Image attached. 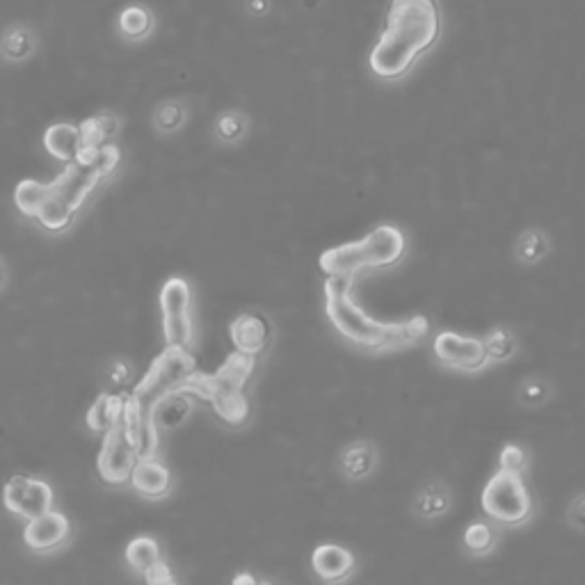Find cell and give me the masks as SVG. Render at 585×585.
<instances>
[{
    "mask_svg": "<svg viewBox=\"0 0 585 585\" xmlns=\"http://www.w3.org/2000/svg\"><path fill=\"white\" fill-rule=\"evenodd\" d=\"M439 28L435 0H391L380 42L371 53L373 74L387 80L407 74L416 58L437 42Z\"/></svg>",
    "mask_w": 585,
    "mask_h": 585,
    "instance_id": "obj_1",
    "label": "cell"
},
{
    "mask_svg": "<svg viewBox=\"0 0 585 585\" xmlns=\"http://www.w3.org/2000/svg\"><path fill=\"white\" fill-rule=\"evenodd\" d=\"M352 282L355 277H330L325 282L327 318L348 341L371 350H396L412 346L428 334L430 325L423 316L400 323H382L364 314L352 300Z\"/></svg>",
    "mask_w": 585,
    "mask_h": 585,
    "instance_id": "obj_2",
    "label": "cell"
},
{
    "mask_svg": "<svg viewBox=\"0 0 585 585\" xmlns=\"http://www.w3.org/2000/svg\"><path fill=\"white\" fill-rule=\"evenodd\" d=\"M254 357L245 352H234L224 359V364L215 373H199L195 371L183 382L181 391L190 396L204 398L213 405L222 421L229 426H240L250 416V403L245 396V384L254 373Z\"/></svg>",
    "mask_w": 585,
    "mask_h": 585,
    "instance_id": "obj_3",
    "label": "cell"
},
{
    "mask_svg": "<svg viewBox=\"0 0 585 585\" xmlns=\"http://www.w3.org/2000/svg\"><path fill=\"white\" fill-rule=\"evenodd\" d=\"M405 236L391 224L373 229L362 240L332 247L320 254V270L327 277H357L366 268H389L403 259Z\"/></svg>",
    "mask_w": 585,
    "mask_h": 585,
    "instance_id": "obj_4",
    "label": "cell"
},
{
    "mask_svg": "<svg viewBox=\"0 0 585 585\" xmlns=\"http://www.w3.org/2000/svg\"><path fill=\"white\" fill-rule=\"evenodd\" d=\"M195 371L197 359L190 355V350L167 346L165 352H160L147 375L140 380V384H135V389L128 396H131L135 405H138L142 419L151 423V412H154V407L165 396L174 394V391H181L183 382H186ZM151 426H154V423H151Z\"/></svg>",
    "mask_w": 585,
    "mask_h": 585,
    "instance_id": "obj_5",
    "label": "cell"
},
{
    "mask_svg": "<svg viewBox=\"0 0 585 585\" xmlns=\"http://www.w3.org/2000/svg\"><path fill=\"white\" fill-rule=\"evenodd\" d=\"M101 179L103 174L96 172L94 167L80 163V160H71L67 170L51 183V195H48L46 204L37 215L39 224H44L51 231L69 227L78 208L85 204V199L92 195V190Z\"/></svg>",
    "mask_w": 585,
    "mask_h": 585,
    "instance_id": "obj_6",
    "label": "cell"
},
{
    "mask_svg": "<svg viewBox=\"0 0 585 585\" xmlns=\"http://www.w3.org/2000/svg\"><path fill=\"white\" fill-rule=\"evenodd\" d=\"M483 510L501 524H522L531 515V496H528L522 474L501 469L490 478L480 496Z\"/></svg>",
    "mask_w": 585,
    "mask_h": 585,
    "instance_id": "obj_7",
    "label": "cell"
},
{
    "mask_svg": "<svg viewBox=\"0 0 585 585\" xmlns=\"http://www.w3.org/2000/svg\"><path fill=\"white\" fill-rule=\"evenodd\" d=\"M190 302V286L186 279H167L163 291H160V311H163V334L167 346L190 350L192 339H195Z\"/></svg>",
    "mask_w": 585,
    "mask_h": 585,
    "instance_id": "obj_8",
    "label": "cell"
},
{
    "mask_svg": "<svg viewBox=\"0 0 585 585\" xmlns=\"http://www.w3.org/2000/svg\"><path fill=\"white\" fill-rule=\"evenodd\" d=\"M140 455L126 437L122 419L115 423L103 439V448L99 453V474L110 485H122L133 474V467L138 464Z\"/></svg>",
    "mask_w": 585,
    "mask_h": 585,
    "instance_id": "obj_9",
    "label": "cell"
},
{
    "mask_svg": "<svg viewBox=\"0 0 585 585\" xmlns=\"http://www.w3.org/2000/svg\"><path fill=\"white\" fill-rule=\"evenodd\" d=\"M5 508L14 515L35 519L53 510V490L44 480L30 476H12L3 490Z\"/></svg>",
    "mask_w": 585,
    "mask_h": 585,
    "instance_id": "obj_10",
    "label": "cell"
},
{
    "mask_svg": "<svg viewBox=\"0 0 585 585\" xmlns=\"http://www.w3.org/2000/svg\"><path fill=\"white\" fill-rule=\"evenodd\" d=\"M435 355L442 364L460 368V371H480V368L490 362L483 341L455 332L437 334Z\"/></svg>",
    "mask_w": 585,
    "mask_h": 585,
    "instance_id": "obj_11",
    "label": "cell"
},
{
    "mask_svg": "<svg viewBox=\"0 0 585 585\" xmlns=\"http://www.w3.org/2000/svg\"><path fill=\"white\" fill-rule=\"evenodd\" d=\"M69 538V519L62 512L48 510L44 515L35 519H28L26 531H23V540L30 549L35 551H51Z\"/></svg>",
    "mask_w": 585,
    "mask_h": 585,
    "instance_id": "obj_12",
    "label": "cell"
},
{
    "mask_svg": "<svg viewBox=\"0 0 585 585\" xmlns=\"http://www.w3.org/2000/svg\"><path fill=\"white\" fill-rule=\"evenodd\" d=\"M229 336L238 352L256 357L268 346L270 325L268 320L259 314H240L234 323L229 325Z\"/></svg>",
    "mask_w": 585,
    "mask_h": 585,
    "instance_id": "obj_13",
    "label": "cell"
},
{
    "mask_svg": "<svg viewBox=\"0 0 585 585\" xmlns=\"http://www.w3.org/2000/svg\"><path fill=\"white\" fill-rule=\"evenodd\" d=\"M314 572L325 581H343L355 567V556L339 544H320L311 556Z\"/></svg>",
    "mask_w": 585,
    "mask_h": 585,
    "instance_id": "obj_14",
    "label": "cell"
},
{
    "mask_svg": "<svg viewBox=\"0 0 585 585\" xmlns=\"http://www.w3.org/2000/svg\"><path fill=\"white\" fill-rule=\"evenodd\" d=\"M44 147L53 158L62 160V163H71L80 154V149H83L80 128L64 122L48 126L44 133Z\"/></svg>",
    "mask_w": 585,
    "mask_h": 585,
    "instance_id": "obj_15",
    "label": "cell"
},
{
    "mask_svg": "<svg viewBox=\"0 0 585 585\" xmlns=\"http://www.w3.org/2000/svg\"><path fill=\"white\" fill-rule=\"evenodd\" d=\"M131 483L144 496H163L170 490V471L154 458H140L133 467Z\"/></svg>",
    "mask_w": 585,
    "mask_h": 585,
    "instance_id": "obj_16",
    "label": "cell"
},
{
    "mask_svg": "<svg viewBox=\"0 0 585 585\" xmlns=\"http://www.w3.org/2000/svg\"><path fill=\"white\" fill-rule=\"evenodd\" d=\"M192 412V398L186 391H174V394L165 396L151 412V423L156 430H174L188 421Z\"/></svg>",
    "mask_w": 585,
    "mask_h": 585,
    "instance_id": "obj_17",
    "label": "cell"
},
{
    "mask_svg": "<svg viewBox=\"0 0 585 585\" xmlns=\"http://www.w3.org/2000/svg\"><path fill=\"white\" fill-rule=\"evenodd\" d=\"M122 410H124L122 394H101L90 407V412H87V428L106 435V432L122 419Z\"/></svg>",
    "mask_w": 585,
    "mask_h": 585,
    "instance_id": "obj_18",
    "label": "cell"
},
{
    "mask_svg": "<svg viewBox=\"0 0 585 585\" xmlns=\"http://www.w3.org/2000/svg\"><path fill=\"white\" fill-rule=\"evenodd\" d=\"M78 128H80V140H83V147L99 149V147H106V144H112V138H115L119 131V122L115 115L103 112V115L87 117L83 124H78Z\"/></svg>",
    "mask_w": 585,
    "mask_h": 585,
    "instance_id": "obj_19",
    "label": "cell"
},
{
    "mask_svg": "<svg viewBox=\"0 0 585 585\" xmlns=\"http://www.w3.org/2000/svg\"><path fill=\"white\" fill-rule=\"evenodd\" d=\"M48 195H51V183L26 179L19 183V188H16L14 202L16 206H19L21 213L30 215V218H37L39 211H42V206L46 204Z\"/></svg>",
    "mask_w": 585,
    "mask_h": 585,
    "instance_id": "obj_20",
    "label": "cell"
},
{
    "mask_svg": "<svg viewBox=\"0 0 585 585\" xmlns=\"http://www.w3.org/2000/svg\"><path fill=\"white\" fill-rule=\"evenodd\" d=\"M343 471L350 478H364L375 467V451L368 444H352L341 460Z\"/></svg>",
    "mask_w": 585,
    "mask_h": 585,
    "instance_id": "obj_21",
    "label": "cell"
},
{
    "mask_svg": "<svg viewBox=\"0 0 585 585\" xmlns=\"http://www.w3.org/2000/svg\"><path fill=\"white\" fill-rule=\"evenodd\" d=\"M126 560L131 563L133 570H138L140 574H144L147 570H151V567H154L160 560L158 544L151 538H135L133 542H128Z\"/></svg>",
    "mask_w": 585,
    "mask_h": 585,
    "instance_id": "obj_22",
    "label": "cell"
},
{
    "mask_svg": "<svg viewBox=\"0 0 585 585\" xmlns=\"http://www.w3.org/2000/svg\"><path fill=\"white\" fill-rule=\"evenodd\" d=\"M80 163L94 167L96 172H101L103 176H108L115 172V167L119 165V149L115 144H106V147L92 149V147H83L80 154L76 156Z\"/></svg>",
    "mask_w": 585,
    "mask_h": 585,
    "instance_id": "obj_23",
    "label": "cell"
},
{
    "mask_svg": "<svg viewBox=\"0 0 585 585\" xmlns=\"http://www.w3.org/2000/svg\"><path fill=\"white\" fill-rule=\"evenodd\" d=\"M483 346L487 352V359L492 362H506L517 350V341L515 334L510 330H503V327H494V330L485 336Z\"/></svg>",
    "mask_w": 585,
    "mask_h": 585,
    "instance_id": "obj_24",
    "label": "cell"
},
{
    "mask_svg": "<svg viewBox=\"0 0 585 585\" xmlns=\"http://www.w3.org/2000/svg\"><path fill=\"white\" fill-rule=\"evenodd\" d=\"M549 252V240L542 231H526V234L519 238L517 243V256L519 261L524 263H538Z\"/></svg>",
    "mask_w": 585,
    "mask_h": 585,
    "instance_id": "obj_25",
    "label": "cell"
},
{
    "mask_svg": "<svg viewBox=\"0 0 585 585\" xmlns=\"http://www.w3.org/2000/svg\"><path fill=\"white\" fill-rule=\"evenodd\" d=\"M464 542H467V547H469L471 554L485 556V554H490V551L494 549L496 533H494V528L490 524L474 522L467 528V533H464Z\"/></svg>",
    "mask_w": 585,
    "mask_h": 585,
    "instance_id": "obj_26",
    "label": "cell"
},
{
    "mask_svg": "<svg viewBox=\"0 0 585 585\" xmlns=\"http://www.w3.org/2000/svg\"><path fill=\"white\" fill-rule=\"evenodd\" d=\"M119 26H122L124 35H128V37H142V35H147L149 28H151V16L147 10L131 7V10H126L122 14Z\"/></svg>",
    "mask_w": 585,
    "mask_h": 585,
    "instance_id": "obj_27",
    "label": "cell"
},
{
    "mask_svg": "<svg viewBox=\"0 0 585 585\" xmlns=\"http://www.w3.org/2000/svg\"><path fill=\"white\" fill-rule=\"evenodd\" d=\"M183 122V110L176 106V103H167V106H160L156 112V126L160 131H176Z\"/></svg>",
    "mask_w": 585,
    "mask_h": 585,
    "instance_id": "obj_28",
    "label": "cell"
},
{
    "mask_svg": "<svg viewBox=\"0 0 585 585\" xmlns=\"http://www.w3.org/2000/svg\"><path fill=\"white\" fill-rule=\"evenodd\" d=\"M243 133H245V122H243V117H240V115H234V112H229V115L220 117V122H218V135H220L222 140L234 142V140H238Z\"/></svg>",
    "mask_w": 585,
    "mask_h": 585,
    "instance_id": "obj_29",
    "label": "cell"
},
{
    "mask_svg": "<svg viewBox=\"0 0 585 585\" xmlns=\"http://www.w3.org/2000/svg\"><path fill=\"white\" fill-rule=\"evenodd\" d=\"M526 467V453L515 444H508L501 451V469L515 471V474H522Z\"/></svg>",
    "mask_w": 585,
    "mask_h": 585,
    "instance_id": "obj_30",
    "label": "cell"
},
{
    "mask_svg": "<svg viewBox=\"0 0 585 585\" xmlns=\"http://www.w3.org/2000/svg\"><path fill=\"white\" fill-rule=\"evenodd\" d=\"M446 506H448V501L444 494H421V499H419V510L428 517L444 515Z\"/></svg>",
    "mask_w": 585,
    "mask_h": 585,
    "instance_id": "obj_31",
    "label": "cell"
},
{
    "mask_svg": "<svg viewBox=\"0 0 585 585\" xmlns=\"http://www.w3.org/2000/svg\"><path fill=\"white\" fill-rule=\"evenodd\" d=\"M547 384L535 380V382H526L522 387V400L526 405H542L547 400Z\"/></svg>",
    "mask_w": 585,
    "mask_h": 585,
    "instance_id": "obj_32",
    "label": "cell"
},
{
    "mask_svg": "<svg viewBox=\"0 0 585 585\" xmlns=\"http://www.w3.org/2000/svg\"><path fill=\"white\" fill-rule=\"evenodd\" d=\"M144 581L147 583H154V585H165V583H174L172 574H170V567H167L163 560H158V563L142 574Z\"/></svg>",
    "mask_w": 585,
    "mask_h": 585,
    "instance_id": "obj_33",
    "label": "cell"
},
{
    "mask_svg": "<svg viewBox=\"0 0 585 585\" xmlns=\"http://www.w3.org/2000/svg\"><path fill=\"white\" fill-rule=\"evenodd\" d=\"M570 517H572V524L579 526L581 531H585V494L581 499L574 501V506L570 510Z\"/></svg>",
    "mask_w": 585,
    "mask_h": 585,
    "instance_id": "obj_34",
    "label": "cell"
},
{
    "mask_svg": "<svg viewBox=\"0 0 585 585\" xmlns=\"http://www.w3.org/2000/svg\"><path fill=\"white\" fill-rule=\"evenodd\" d=\"M110 380L115 382L117 387H124L126 380H128V366H126V364H122V362L112 366V368H110Z\"/></svg>",
    "mask_w": 585,
    "mask_h": 585,
    "instance_id": "obj_35",
    "label": "cell"
},
{
    "mask_svg": "<svg viewBox=\"0 0 585 585\" xmlns=\"http://www.w3.org/2000/svg\"><path fill=\"white\" fill-rule=\"evenodd\" d=\"M234 583H254V579L250 574H243V576H236Z\"/></svg>",
    "mask_w": 585,
    "mask_h": 585,
    "instance_id": "obj_36",
    "label": "cell"
},
{
    "mask_svg": "<svg viewBox=\"0 0 585 585\" xmlns=\"http://www.w3.org/2000/svg\"><path fill=\"white\" fill-rule=\"evenodd\" d=\"M3 284H5V266H3V261H0V288H3Z\"/></svg>",
    "mask_w": 585,
    "mask_h": 585,
    "instance_id": "obj_37",
    "label": "cell"
}]
</instances>
